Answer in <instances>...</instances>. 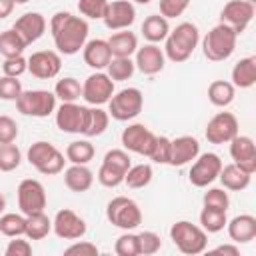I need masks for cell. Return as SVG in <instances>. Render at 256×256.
<instances>
[{
	"instance_id": "11a10c76",
	"label": "cell",
	"mask_w": 256,
	"mask_h": 256,
	"mask_svg": "<svg viewBox=\"0 0 256 256\" xmlns=\"http://www.w3.org/2000/svg\"><path fill=\"white\" fill-rule=\"evenodd\" d=\"M214 254H228V256H240V248L236 244H222L212 250Z\"/></svg>"
},
{
	"instance_id": "60d3db41",
	"label": "cell",
	"mask_w": 256,
	"mask_h": 256,
	"mask_svg": "<svg viewBox=\"0 0 256 256\" xmlns=\"http://www.w3.org/2000/svg\"><path fill=\"white\" fill-rule=\"evenodd\" d=\"M138 254H144V256H152L156 252H160L162 248V240L156 232L152 230H144V232H138Z\"/></svg>"
},
{
	"instance_id": "ee69618b",
	"label": "cell",
	"mask_w": 256,
	"mask_h": 256,
	"mask_svg": "<svg viewBox=\"0 0 256 256\" xmlns=\"http://www.w3.org/2000/svg\"><path fill=\"white\" fill-rule=\"evenodd\" d=\"M170 148H172V140L166 136H156L154 146L148 154V158L156 164H170Z\"/></svg>"
},
{
	"instance_id": "681fc988",
	"label": "cell",
	"mask_w": 256,
	"mask_h": 256,
	"mask_svg": "<svg viewBox=\"0 0 256 256\" xmlns=\"http://www.w3.org/2000/svg\"><path fill=\"white\" fill-rule=\"evenodd\" d=\"M18 134H20V130H18L16 120L6 116V114H0V144L16 142Z\"/></svg>"
},
{
	"instance_id": "ba28073f",
	"label": "cell",
	"mask_w": 256,
	"mask_h": 256,
	"mask_svg": "<svg viewBox=\"0 0 256 256\" xmlns=\"http://www.w3.org/2000/svg\"><path fill=\"white\" fill-rule=\"evenodd\" d=\"M142 108H144V94L138 88H124L120 92H114L108 102V114L118 122L134 120L142 112Z\"/></svg>"
},
{
	"instance_id": "8d00e7d4",
	"label": "cell",
	"mask_w": 256,
	"mask_h": 256,
	"mask_svg": "<svg viewBox=\"0 0 256 256\" xmlns=\"http://www.w3.org/2000/svg\"><path fill=\"white\" fill-rule=\"evenodd\" d=\"M54 94L62 102H78L82 98V84L72 76L60 78L54 86Z\"/></svg>"
},
{
	"instance_id": "836d02e7",
	"label": "cell",
	"mask_w": 256,
	"mask_h": 256,
	"mask_svg": "<svg viewBox=\"0 0 256 256\" xmlns=\"http://www.w3.org/2000/svg\"><path fill=\"white\" fill-rule=\"evenodd\" d=\"M108 124H110V114L106 110H102L100 106H92L90 108V114H88L86 128H84V136L86 138L102 136L108 130Z\"/></svg>"
},
{
	"instance_id": "5bb4252c",
	"label": "cell",
	"mask_w": 256,
	"mask_h": 256,
	"mask_svg": "<svg viewBox=\"0 0 256 256\" xmlns=\"http://www.w3.org/2000/svg\"><path fill=\"white\" fill-rule=\"evenodd\" d=\"M204 134L210 144H228L236 134H240L238 118L232 112H218L206 124Z\"/></svg>"
},
{
	"instance_id": "8fae6325",
	"label": "cell",
	"mask_w": 256,
	"mask_h": 256,
	"mask_svg": "<svg viewBox=\"0 0 256 256\" xmlns=\"http://www.w3.org/2000/svg\"><path fill=\"white\" fill-rule=\"evenodd\" d=\"M114 94V80L106 72H94L90 74L82 84V98L90 106H104L110 102Z\"/></svg>"
},
{
	"instance_id": "7a4b0ae2",
	"label": "cell",
	"mask_w": 256,
	"mask_h": 256,
	"mask_svg": "<svg viewBox=\"0 0 256 256\" xmlns=\"http://www.w3.org/2000/svg\"><path fill=\"white\" fill-rule=\"evenodd\" d=\"M164 56L174 62V64H182L186 62L194 50L198 48L200 42V30L196 24L192 22H182L178 24L174 30L168 32L166 40H164Z\"/></svg>"
},
{
	"instance_id": "db71d44e",
	"label": "cell",
	"mask_w": 256,
	"mask_h": 256,
	"mask_svg": "<svg viewBox=\"0 0 256 256\" xmlns=\"http://www.w3.org/2000/svg\"><path fill=\"white\" fill-rule=\"evenodd\" d=\"M4 254H6V256H30V254H32V244L28 242V238L22 240L20 236H16L14 240L8 242Z\"/></svg>"
},
{
	"instance_id": "bcb514c9",
	"label": "cell",
	"mask_w": 256,
	"mask_h": 256,
	"mask_svg": "<svg viewBox=\"0 0 256 256\" xmlns=\"http://www.w3.org/2000/svg\"><path fill=\"white\" fill-rule=\"evenodd\" d=\"M22 82L18 78H12V76H2L0 78V100H6V102H16L18 96L22 94Z\"/></svg>"
},
{
	"instance_id": "9f6ffc18",
	"label": "cell",
	"mask_w": 256,
	"mask_h": 256,
	"mask_svg": "<svg viewBox=\"0 0 256 256\" xmlns=\"http://www.w3.org/2000/svg\"><path fill=\"white\" fill-rule=\"evenodd\" d=\"M14 0H0V20H4V18H8L10 14H12V10H14Z\"/></svg>"
},
{
	"instance_id": "6da1fadb",
	"label": "cell",
	"mask_w": 256,
	"mask_h": 256,
	"mask_svg": "<svg viewBox=\"0 0 256 256\" xmlns=\"http://www.w3.org/2000/svg\"><path fill=\"white\" fill-rule=\"evenodd\" d=\"M50 32L58 54L74 56L88 42L90 26L88 20L82 16H74L70 12H56L50 18Z\"/></svg>"
},
{
	"instance_id": "d590c367",
	"label": "cell",
	"mask_w": 256,
	"mask_h": 256,
	"mask_svg": "<svg viewBox=\"0 0 256 256\" xmlns=\"http://www.w3.org/2000/svg\"><path fill=\"white\" fill-rule=\"evenodd\" d=\"M94 154H96V148L88 140L70 142L66 148V160L72 164H88L94 158Z\"/></svg>"
},
{
	"instance_id": "f35d334b",
	"label": "cell",
	"mask_w": 256,
	"mask_h": 256,
	"mask_svg": "<svg viewBox=\"0 0 256 256\" xmlns=\"http://www.w3.org/2000/svg\"><path fill=\"white\" fill-rule=\"evenodd\" d=\"M26 232V216L24 214H2L0 216V234H4L6 238H16V236H24Z\"/></svg>"
},
{
	"instance_id": "603a6c76",
	"label": "cell",
	"mask_w": 256,
	"mask_h": 256,
	"mask_svg": "<svg viewBox=\"0 0 256 256\" xmlns=\"http://www.w3.org/2000/svg\"><path fill=\"white\" fill-rule=\"evenodd\" d=\"M82 56H84V62L100 72L104 70L110 60H112V52H110V46H108V40H102V38H94V40H88L82 48Z\"/></svg>"
},
{
	"instance_id": "b9f144b4",
	"label": "cell",
	"mask_w": 256,
	"mask_h": 256,
	"mask_svg": "<svg viewBox=\"0 0 256 256\" xmlns=\"http://www.w3.org/2000/svg\"><path fill=\"white\" fill-rule=\"evenodd\" d=\"M108 8V0H78V10L82 18L88 20H102Z\"/></svg>"
},
{
	"instance_id": "4dcf8cb0",
	"label": "cell",
	"mask_w": 256,
	"mask_h": 256,
	"mask_svg": "<svg viewBox=\"0 0 256 256\" xmlns=\"http://www.w3.org/2000/svg\"><path fill=\"white\" fill-rule=\"evenodd\" d=\"M50 232H52V220L44 212L26 216V232H24V236L28 240H44Z\"/></svg>"
},
{
	"instance_id": "8992f818",
	"label": "cell",
	"mask_w": 256,
	"mask_h": 256,
	"mask_svg": "<svg viewBox=\"0 0 256 256\" xmlns=\"http://www.w3.org/2000/svg\"><path fill=\"white\" fill-rule=\"evenodd\" d=\"M106 218L112 226H116L124 232H130L142 224V210L132 198L116 196L106 206Z\"/></svg>"
},
{
	"instance_id": "d6986e66",
	"label": "cell",
	"mask_w": 256,
	"mask_h": 256,
	"mask_svg": "<svg viewBox=\"0 0 256 256\" xmlns=\"http://www.w3.org/2000/svg\"><path fill=\"white\" fill-rule=\"evenodd\" d=\"M230 156L234 160L236 166H240L242 170H246L248 174L256 172V144L250 136H242L236 134L230 142Z\"/></svg>"
},
{
	"instance_id": "e575fe53",
	"label": "cell",
	"mask_w": 256,
	"mask_h": 256,
	"mask_svg": "<svg viewBox=\"0 0 256 256\" xmlns=\"http://www.w3.org/2000/svg\"><path fill=\"white\" fill-rule=\"evenodd\" d=\"M154 178V170L150 164H136V166H130L126 176H124V184L132 190H140V188H146Z\"/></svg>"
},
{
	"instance_id": "94428289",
	"label": "cell",
	"mask_w": 256,
	"mask_h": 256,
	"mask_svg": "<svg viewBox=\"0 0 256 256\" xmlns=\"http://www.w3.org/2000/svg\"><path fill=\"white\" fill-rule=\"evenodd\" d=\"M246 2H250V4H254V6H256V0H246Z\"/></svg>"
},
{
	"instance_id": "2e32d148",
	"label": "cell",
	"mask_w": 256,
	"mask_h": 256,
	"mask_svg": "<svg viewBox=\"0 0 256 256\" xmlns=\"http://www.w3.org/2000/svg\"><path fill=\"white\" fill-rule=\"evenodd\" d=\"M122 146L126 152H134V154H140V156H146L150 154L152 146H154V140H156V134L144 126V124H130L128 128H124L122 132Z\"/></svg>"
},
{
	"instance_id": "ab89813d",
	"label": "cell",
	"mask_w": 256,
	"mask_h": 256,
	"mask_svg": "<svg viewBox=\"0 0 256 256\" xmlns=\"http://www.w3.org/2000/svg\"><path fill=\"white\" fill-rule=\"evenodd\" d=\"M22 164V152L20 148L10 144H0V172H14Z\"/></svg>"
},
{
	"instance_id": "277c9868",
	"label": "cell",
	"mask_w": 256,
	"mask_h": 256,
	"mask_svg": "<svg viewBox=\"0 0 256 256\" xmlns=\"http://www.w3.org/2000/svg\"><path fill=\"white\" fill-rule=\"evenodd\" d=\"M170 238H172L174 246L186 256L202 254L208 248V234L200 226H196L188 220H178L176 224H172Z\"/></svg>"
},
{
	"instance_id": "3957f363",
	"label": "cell",
	"mask_w": 256,
	"mask_h": 256,
	"mask_svg": "<svg viewBox=\"0 0 256 256\" xmlns=\"http://www.w3.org/2000/svg\"><path fill=\"white\" fill-rule=\"evenodd\" d=\"M238 34L226 26V24H216L202 40V52L210 62H224L228 60L234 50H236Z\"/></svg>"
},
{
	"instance_id": "1f68e13d",
	"label": "cell",
	"mask_w": 256,
	"mask_h": 256,
	"mask_svg": "<svg viewBox=\"0 0 256 256\" xmlns=\"http://www.w3.org/2000/svg\"><path fill=\"white\" fill-rule=\"evenodd\" d=\"M26 48H28L26 42L20 38V34L14 28H8V30L0 32V56L16 58V56H22Z\"/></svg>"
},
{
	"instance_id": "6f0895ef",
	"label": "cell",
	"mask_w": 256,
	"mask_h": 256,
	"mask_svg": "<svg viewBox=\"0 0 256 256\" xmlns=\"http://www.w3.org/2000/svg\"><path fill=\"white\" fill-rule=\"evenodd\" d=\"M4 208H6V196L0 192V214L4 212Z\"/></svg>"
},
{
	"instance_id": "f546056e",
	"label": "cell",
	"mask_w": 256,
	"mask_h": 256,
	"mask_svg": "<svg viewBox=\"0 0 256 256\" xmlns=\"http://www.w3.org/2000/svg\"><path fill=\"white\" fill-rule=\"evenodd\" d=\"M236 98V88L232 86V82L228 80H214L208 86V100L216 106V108H226L234 102Z\"/></svg>"
},
{
	"instance_id": "7402d4cb",
	"label": "cell",
	"mask_w": 256,
	"mask_h": 256,
	"mask_svg": "<svg viewBox=\"0 0 256 256\" xmlns=\"http://www.w3.org/2000/svg\"><path fill=\"white\" fill-rule=\"evenodd\" d=\"M200 154V142L194 136H178L172 140L170 148V164L168 166H186Z\"/></svg>"
},
{
	"instance_id": "f5cc1de1",
	"label": "cell",
	"mask_w": 256,
	"mask_h": 256,
	"mask_svg": "<svg viewBox=\"0 0 256 256\" xmlns=\"http://www.w3.org/2000/svg\"><path fill=\"white\" fill-rule=\"evenodd\" d=\"M66 256H98L100 250L94 242H88V240H74L72 246H68L64 250Z\"/></svg>"
},
{
	"instance_id": "5b68a950",
	"label": "cell",
	"mask_w": 256,
	"mask_h": 256,
	"mask_svg": "<svg viewBox=\"0 0 256 256\" xmlns=\"http://www.w3.org/2000/svg\"><path fill=\"white\" fill-rule=\"evenodd\" d=\"M28 162L30 166H34L40 174L44 176H56L60 172H64V164H66V156L50 142L38 140L28 148Z\"/></svg>"
},
{
	"instance_id": "c3c4849f",
	"label": "cell",
	"mask_w": 256,
	"mask_h": 256,
	"mask_svg": "<svg viewBox=\"0 0 256 256\" xmlns=\"http://www.w3.org/2000/svg\"><path fill=\"white\" fill-rule=\"evenodd\" d=\"M102 164H108V166H114L122 172H128V168L132 166V160H130V154L126 150H120V148H114V150H108L104 154V160Z\"/></svg>"
},
{
	"instance_id": "52a82bcc",
	"label": "cell",
	"mask_w": 256,
	"mask_h": 256,
	"mask_svg": "<svg viewBox=\"0 0 256 256\" xmlns=\"http://www.w3.org/2000/svg\"><path fill=\"white\" fill-rule=\"evenodd\" d=\"M56 94L50 90H22L16 100V108L24 116L32 118H48L56 112Z\"/></svg>"
},
{
	"instance_id": "7c38bea8",
	"label": "cell",
	"mask_w": 256,
	"mask_h": 256,
	"mask_svg": "<svg viewBox=\"0 0 256 256\" xmlns=\"http://www.w3.org/2000/svg\"><path fill=\"white\" fill-rule=\"evenodd\" d=\"M90 108L78 102H62L56 108V126L66 134H84Z\"/></svg>"
},
{
	"instance_id": "d6a6232c",
	"label": "cell",
	"mask_w": 256,
	"mask_h": 256,
	"mask_svg": "<svg viewBox=\"0 0 256 256\" xmlns=\"http://www.w3.org/2000/svg\"><path fill=\"white\" fill-rule=\"evenodd\" d=\"M228 224V216L224 210H216V208H202L200 212V228L206 234H218L226 228Z\"/></svg>"
},
{
	"instance_id": "f6af8a7d",
	"label": "cell",
	"mask_w": 256,
	"mask_h": 256,
	"mask_svg": "<svg viewBox=\"0 0 256 256\" xmlns=\"http://www.w3.org/2000/svg\"><path fill=\"white\" fill-rule=\"evenodd\" d=\"M124 176H126V172H122L114 166H108V164H102L98 170V182L104 188H118L124 182Z\"/></svg>"
},
{
	"instance_id": "680465c9",
	"label": "cell",
	"mask_w": 256,
	"mask_h": 256,
	"mask_svg": "<svg viewBox=\"0 0 256 256\" xmlns=\"http://www.w3.org/2000/svg\"><path fill=\"white\" fill-rule=\"evenodd\" d=\"M134 2H136V4H142V6H146V4H150L152 0H134Z\"/></svg>"
},
{
	"instance_id": "9c48e42d",
	"label": "cell",
	"mask_w": 256,
	"mask_h": 256,
	"mask_svg": "<svg viewBox=\"0 0 256 256\" xmlns=\"http://www.w3.org/2000/svg\"><path fill=\"white\" fill-rule=\"evenodd\" d=\"M46 204H48V196L40 180L26 178L18 184V208L24 216L44 212Z\"/></svg>"
},
{
	"instance_id": "ac0fdd59",
	"label": "cell",
	"mask_w": 256,
	"mask_h": 256,
	"mask_svg": "<svg viewBox=\"0 0 256 256\" xmlns=\"http://www.w3.org/2000/svg\"><path fill=\"white\" fill-rule=\"evenodd\" d=\"M104 24L108 30H128L136 22V8L130 0H114L108 2V8L104 12Z\"/></svg>"
},
{
	"instance_id": "e0dca14e",
	"label": "cell",
	"mask_w": 256,
	"mask_h": 256,
	"mask_svg": "<svg viewBox=\"0 0 256 256\" xmlns=\"http://www.w3.org/2000/svg\"><path fill=\"white\" fill-rule=\"evenodd\" d=\"M52 230L62 240H80V238H84L88 226H86L84 218H80L74 210L64 208V210L56 212V216L52 220Z\"/></svg>"
},
{
	"instance_id": "91938a15",
	"label": "cell",
	"mask_w": 256,
	"mask_h": 256,
	"mask_svg": "<svg viewBox=\"0 0 256 256\" xmlns=\"http://www.w3.org/2000/svg\"><path fill=\"white\" fill-rule=\"evenodd\" d=\"M30 0H14V4H28Z\"/></svg>"
},
{
	"instance_id": "30bf717a",
	"label": "cell",
	"mask_w": 256,
	"mask_h": 256,
	"mask_svg": "<svg viewBox=\"0 0 256 256\" xmlns=\"http://www.w3.org/2000/svg\"><path fill=\"white\" fill-rule=\"evenodd\" d=\"M222 160L218 154L214 152H206V154H198L192 168H190V184L196 188H208L214 180H218V174L222 170Z\"/></svg>"
},
{
	"instance_id": "74e56055",
	"label": "cell",
	"mask_w": 256,
	"mask_h": 256,
	"mask_svg": "<svg viewBox=\"0 0 256 256\" xmlns=\"http://www.w3.org/2000/svg\"><path fill=\"white\" fill-rule=\"evenodd\" d=\"M106 74L114 80V82H126L134 76L136 72V64L132 62V58H112L110 64L106 66Z\"/></svg>"
},
{
	"instance_id": "f907efd6",
	"label": "cell",
	"mask_w": 256,
	"mask_h": 256,
	"mask_svg": "<svg viewBox=\"0 0 256 256\" xmlns=\"http://www.w3.org/2000/svg\"><path fill=\"white\" fill-rule=\"evenodd\" d=\"M190 6V0H160V14L164 18H178Z\"/></svg>"
},
{
	"instance_id": "cb8c5ba5",
	"label": "cell",
	"mask_w": 256,
	"mask_h": 256,
	"mask_svg": "<svg viewBox=\"0 0 256 256\" xmlns=\"http://www.w3.org/2000/svg\"><path fill=\"white\" fill-rule=\"evenodd\" d=\"M228 236L234 244H248L256 238V218L252 214H240L234 216L228 224Z\"/></svg>"
},
{
	"instance_id": "4fadbf2b",
	"label": "cell",
	"mask_w": 256,
	"mask_h": 256,
	"mask_svg": "<svg viewBox=\"0 0 256 256\" xmlns=\"http://www.w3.org/2000/svg\"><path fill=\"white\" fill-rule=\"evenodd\" d=\"M254 14H256L254 4H250L246 0H230L224 4L222 12H220V22L230 26L240 36L254 20Z\"/></svg>"
},
{
	"instance_id": "4316f807",
	"label": "cell",
	"mask_w": 256,
	"mask_h": 256,
	"mask_svg": "<svg viewBox=\"0 0 256 256\" xmlns=\"http://www.w3.org/2000/svg\"><path fill=\"white\" fill-rule=\"evenodd\" d=\"M218 180L222 182V186L226 190H232V192H242L250 186V180H252V174H248L246 170H242L240 166H236L234 162L228 164V166H222L220 174H218Z\"/></svg>"
},
{
	"instance_id": "484cf974",
	"label": "cell",
	"mask_w": 256,
	"mask_h": 256,
	"mask_svg": "<svg viewBox=\"0 0 256 256\" xmlns=\"http://www.w3.org/2000/svg\"><path fill=\"white\" fill-rule=\"evenodd\" d=\"M112 58H132L138 50V36L130 30H118L108 38Z\"/></svg>"
},
{
	"instance_id": "44dd1931",
	"label": "cell",
	"mask_w": 256,
	"mask_h": 256,
	"mask_svg": "<svg viewBox=\"0 0 256 256\" xmlns=\"http://www.w3.org/2000/svg\"><path fill=\"white\" fill-rule=\"evenodd\" d=\"M136 68L146 74V76H154L158 72L164 70V64H166V56H164V50L158 46V44H144L142 48L136 50V60H134Z\"/></svg>"
},
{
	"instance_id": "ffe728a7",
	"label": "cell",
	"mask_w": 256,
	"mask_h": 256,
	"mask_svg": "<svg viewBox=\"0 0 256 256\" xmlns=\"http://www.w3.org/2000/svg\"><path fill=\"white\" fill-rule=\"evenodd\" d=\"M46 26H48V22L40 12H26L14 22L12 28L20 34V38L26 42V46H30L44 36Z\"/></svg>"
},
{
	"instance_id": "7bdbcfd3",
	"label": "cell",
	"mask_w": 256,
	"mask_h": 256,
	"mask_svg": "<svg viewBox=\"0 0 256 256\" xmlns=\"http://www.w3.org/2000/svg\"><path fill=\"white\" fill-rule=\"evenodd\" d=\"M202 202L206 208H216V210H224V212H228V208H230V196H228L226 188H210L204 194Z\"/></svg>"
},
{
	"instance_id": "7dc6e473",
	"label": "cell",
	"mask_w": 256,
	"mask_h": 256,
	"mask_svg": "<svg viewBox=\"0 0 256 256\" xmlns=\"http://www.w3.org/2000/svg\"><path fill=\"white\" fill-rule=\"evenodd\" d=\"M114 252L118 256H138V236L130 232H124L116 244H114Z\"/></svg>"
},
{
	"instance_id": "f1b7e54d",
	"label": "cell",
	"mask_w": 256,
	"mask_h": 256,
	"mask_svg": "<svg viewBox=\"0 0 256 256\" xmlns=\"http://www.w3.org/2000/svg\"><path fill=\"white\" fill-rule=\"evenodd\" d=\"M168 32H170V24H168V18H164L162 14H152L142 22V36L150 44L164 42Z\"/></svg>"
},
{
	"instance_id": "816d5d0a",
	"label": "cell",
	"mask_w": 256,
	"mask_h": 256,
	"mask_svg": "<svg viewBox=\"0 0 256 256\" xmlns=\"http://www.w3.org/2000/svg\"><path fill=\"white\" fill-rule=\"evenodd\" d=\"M2 70H4V76L20 78L24 72H28V60H26L24 56H16V58H4Z\"/></svg>"
},
{
	"instance_id": "9a60e30c",
	"label": "cell",
	"mask_w": 256,
	"mask_h": 256,
	"mask_svg": "<svg viewBox=\"0 0 256 256\" xmlns=\"http://www.w3.org/2000/svg\"><path fill=\"white\" fill-rule=\"evenodd\" d=\"M62 70V56L54 50H38L28 58V72L38 80H52Z\"/></svg>"
},
{
	"instance_id": "d4e9b609",
	"label": "cell",
	"mask_w": 256,
	"mask_h": 256,
	"mask_svg": "<svg viewBox=\"0 0 256 256\" xmlns=\"http://www.w3.org/2000/svg\"><path fill=\"white\" fill-rule=\"evenodd\" d=\"M64 184L68 190L82 194L88 192L94 184V174L86 164H72L70 168L64 170Z\"/></svg>"
},
{
	"instance_id": "83f0119b",
	"label": "cell",
	"mask_w": 256,
	"mask_h": 256,
	"mask_svg": "<svg viewBox=\"0 0 256 256\" xmlns=\"http://www.w3.org/2000/svg\"><path fill=\"white\" fill-rule=\"evenodd\" d=\"M256 84V58L248 56L234 64L232 68V86L240 90H248Z\"/></svg>"
}]
</instances>
